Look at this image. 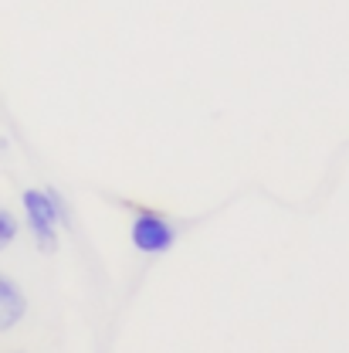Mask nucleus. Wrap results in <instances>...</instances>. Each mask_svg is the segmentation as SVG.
Instances as JSON below:
<instances>
[{"instance_id": "2", "label": "nucleus", "mask_w": 349, "mask_h": 353, "mask_svg": "<svg viewBox=\"0 0 349 353\" xmlns=\"http://www.w3.org/2000/svg\"><path fill=\"white\" fill-rule=\"evenodd\" d=\"M173 238H176V231L163 218H156V214H139L136 224H132V241H136V248L146 252V255L167 252V248L173 245Z\"/></svg>"}, {"instance_id": "1", "label": "nucleus", "mask_w": 349, "mask_h": 353, "mask_svg": "<svg viewBox=\"0 0 349 353\" xmlns=\"http://www.w3.org/2000/svg\"><path fill=\"white\" fill-rule=\"evenodd\" d=\"M24 214H28V224H31V231H34V238H38V245L41 248H54V228H58V221H68V211H65V204H61V197L54 194V190H28L24 194Z\"/></svg>"}, {"instance_id": "3", "label": "nucleus", "mask_w": 349, "mask_h": 353, "mask_svg": "<svg viewBox=\"0 0 349 353\" xmlns=\"http://www.w3.org/2000/svg\"><path fill=\"white\" fill-rule=\"evenodd\" d=\"M21 316H24V296H21V289L7 275H0V333L10 330V326H17Z\"/></svg>"}, {"instance_id": "4", "label": "nucleus", "mask_w": 349, "mask_h": 353, "mask_svg": "<svg viewBox=\"0 0 349 353\" xmlns=\"http://www.w3.org/2000/svg\"><path fill=\"white\" fill-rule=\"evenodd\" d=\"M14 234H17V221H14L10 211H3V208H0V252L14 241Z\"/></svg>"}]
</instances>
